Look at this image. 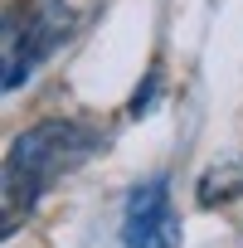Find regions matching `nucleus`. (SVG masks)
Masks as SVG:
<instances>
[{"label": "nucleus", "mask_w": 243, "mask_h": 248, "mask_svg": "<svg viewBox=\"0 0 243 248\" xmlns=\"http://www.w3.org/2000/svg\"><path fill=\"white\" fill-rule=\"evenodd\" d=\"M73 30V10L63 0H34V10L25 15V34L10 20L5 25V93H15Z\"/></svg>", "instance_id": "f03ea898"}, {"label": "nucleus", "mask_w": 243, "mask_h": 248, "mask_svg": "<svg viewBox=\"0 0 243 248\" xmlns=\"http://www.w3.org/2000/svg\"><path fill=\"white\" fill-rule=\"evenodd\" d=\"M180 214L170 204V180L151 175L127 195V214H122V243L127 248H180Z\"/></svg>", "instance_id": "7ed1b4c3"}, {"label": "nucleus", "mask_w": 243, "mask_h": 248, "mask_svg": "<svg viewBox=\"0 0 243 248\" xmlns=\"http://www.w3.org/2000/svg\"><path fill=\"white\" fill-rule=\"evenodd\" d=\"M102 146L107 137L83 122H39V127L20 132L5 156V233H15L20 214H30L44 190H54L68 170L92 161Z\"/></svg>", "instance_id": "f257e3e1"}, {"label": "nucleus", "mask_w": 243, "mask_h": 248, "mask_svg": "<svg viewBox=\"0 0 243 248\" xmlns=\"http://www.w3.org/2000/svg\"><path fill=\"white\" fill-rule=\"evenodd\" d=\"M156 83H161V68H151L146 83L137 88V97H132V117H146V112H151V102H156Z\"/></svg>", "instance_id": "39448f33"}, {"label": "nucleus", "mask_w": 243, "mask_h": 248, "mask_svg": "<svg viewBox=\"0 0 243 248\" xmlns=\"http://www.w3.org/2000/svg\"><path fill=\"white\" fill-rule=\"evenodd\" d=\"M243 190V166H209L204 175H199V204L204 209H214V204H224V200H233Z\"/></svg>", "instance_id": "20e7f679"}]
</instances>
